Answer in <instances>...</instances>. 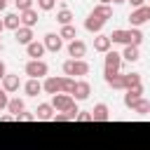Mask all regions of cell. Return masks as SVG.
Returning <instances> with one entry per match:
<instances>
[{
    "label": "cell",
    "mask_w": 150,
    "mask_h": 150,
    "mask_svg": "<svg viewBox=\"0 0 150 150\" xmlns=\"http://www.w3.org/2000/svg\"><path fill=\"white\" fill-rule=\"evenodd\" d=\"M7 101H9V94L0 89V110H5V108H7Z\"/></svg>",
    "instance_id": "cell-35"
},
{
    "label": "cell",
    "mask_w": 150,
    "mask_h": 150,
    "mask_svg": "<svg viewBox=\"0 0 150 150\" xmlns=\"http://www.w3.org/2000/svg\"><path fill=\"white\" fill-rule=\"evenodd\" d=\"M73 84H75V80H73V77H66V75H63V82H61V94H70Z\"/></svg>",
    "instance_id": "cell-31"
},
{
    "label": "cell",
    "mask_w": 150,
    "mask_h": 150,
    "mask_svg": "<svg viewBox=\"0 0 150 150\" xmlns=\"http://www.w3.org/2000/svg\"><path fill=\"white\" fill-rule=\"evenodd\" d=\"M12 120H14L12 115H0V122H12Z\"/></svg>",
    "instance_id": "cell-39"
},
{
    "label": "cell",
    "mask_w": 150,
    "mask_h": 150,
    "mask_svg": "<svg viewBox=\"0 0 150 150\" xmlns=\"http://www.w3.org/2000/svg\"><path fill=\"white\" fill-rule=\"evenodd\" d=\"M89 112H91V122H108L110 120V110L105 103H96L94 110H89Z\"/></svg>",
    "instance_id": "cell-15"
},
{
    "label": "cell",
    "mask_w": 150,
    "mask_h": 150,
    "mask_svg": "<svg viewBox=\"0 0 150 150\" xmlns=\"http://www.w3.org/2000/svg\"><path fill=\"white\" fill-rule=\"evenodd\" d=\"M131 110H134V112H138L141 117H145V115L150 112V101H148V98H138V103H136Z\"/></svg>",
    "instance_id": "cell-29"
},
{
    "label": "cell",
    "mask_w": 150,
    "mask_h": 150,
    "mask_svg": "<svg viewBox=\"0 0 150 150\" xmlns=\"http://www.w3.org/2000/svg\"><path fill=\"white\" fill-rule=\"evenodd\" d=\"M103 63H105V70H120V68H122V56H120V52H115V49L105 52Z\"/></svg>",
    "instance_id": "cell-13"
},
{
    "label": "cell",
    "mask_w": 150,
    "mask_h": 150,
    "mask_svg": "<svg viewBox=\"0 0 150 150\" xmlns=\"http://www.w3.org/2000/svg\"><path fill=\"white\" fill-rule=\"evenodd\" d=\"M120 56H122V61L136 63V61L141 59V49H138V47H134V45H127V47H124V52H122Z\"/></svg>",
    "instance_id": "cell-21"
},
{
    "label": "cell",
    "mask_w": 150,
    "mask_h": 150,
    "mask_svg": "<svg viewBox=\"0 0 150 150\" xmlns=\"http://www.w3.org/2000/svg\"><path fill=\"white\" fill-rule=\"evenodd\" d=\"M122 75H124V73H120V70H105V68H103V80H105V84L112 87V89H124Z\"/></svg>",
    "instance_id": "cell-12"
},
{
    "label": "cell",
    "mask_w": 150,
    "mask_h": 150,
    "mask_svg": "<svg viewBox=\"0 0 150 150\" xmlns=\"http://www.w3.org/2000/svg\"><path fill=\"white\" fill-rule=\"evenodd\" d=\"M0 47H2V40H0Z\"/></svg>",
    "instance_id": "cell-44"
},
{
    "label": "cell",
    "mask_w": 150,
    "mask_h": 150,
    "mask_svg": "<svg viewBox=\"0 0 150 150\" xmlns=\"http://www.w3.org/2000/svg\"><path fill=\"white\" fill-rule=\"evenodd\" d=\"M19 26H21V21H19V14H14V12L5 14V19H2V28H5V30H16Z\"/></svg>",
    "instance_id": "cell-24"
},
{
    "label": "cell",
    "mask_w": 150,
    "mask_h": 150,
    "mask_svg": "<svg viewBox=\"0 0 150 150\" xmlns=\"http://www.w3.org/2000/svg\"><path fill=\"white\" fill-rule=\"evenodd\" d=\"M2 30H5V28H2V19H0V35H2Z\"/></svg>",
    "instance_id": "cell-43"
},
{
    "label": "cell",
    "mask_w": 150,
    "mask_h": 150,
    "mask_svg": "<svg viewBox=\"0 0 150 150\" xmlns=\"http://www.w3.org/2000/svg\"><path fill=\"white\" fill-rule=\"evenodd\" d=\"M61 82H63V75H47L45 77V82H42V91L45 94H49V96H54V94H61Z\"/></svg>",
    "instance_id": "cell-7"
},
{
    "label": "cell",
    "mask_w": 150,
    "mask_h": 150,
    "mask_svg": "<svg viewBox=\"0 0 150 150\" xmlns=\"http://www.w3.org/2000/svg\"><path fill=\"white\" fill-rule=\"evenodd\" d=\"M33 2H35V0H14V5H16V9H19V12L30 9V7H33Z\"/></svg>",
    "instance_id": "cell-32"
},
{
    "label": "cell",
    "mask_w": 150,
    "mask_h": 150,
    "mask_svg": "<svg viewBox=\"0 0 150 150\" xmlns=\"http://www.w3.org/2000/svg\"><path fill=\"white\" fill-rule=\"evenodd\" d=\"M19 21H21V26H26V28H35V23H38V9H26V12H19Z\"/></svg>",
    "instance_id": "cell-16"
},
{
    "label": "cell",
    "mask_w": 150,
    "mask_h": 150,
    "mask_svg": "<svg viewBox=\"0 0 150 150\" xmlns=\"http://www.w3.org/2000/svg\"><path fill=\"white\" fill-rule=\"evenodd\" d=\"M148 21H150V7H148V5H143V7H138V9H134V12L129 14L131 28H141V26L148 23Z\"/></svg>",
    "instance_id": "cell-5"
},
{
    "label": "cell",
    "mask_w": 150,
    "mask_h": 150,
    "mask_svg": "<svg viewBox=\"0 0 150 150\" xmlns=\"http://www.w3.org/2000/svg\"><path fill=\"white\" fill-rule=\"evenodd\" d=\"M77 122H91V112L89 110H77Z\"/></svg>",
    "instance_id": "cell-34"
},
{
    "label": "cell",
    "mask_w": 150,
    "mask_h": 150,
    "mask_svg": "<svg viewBox=\"0 0 150 150\" xmlns=\"http://www.w3.org/2000/svg\"><path fill=\"white\" fill-rule=\"evenodd\" d=\"M52 120H54V122H70V117H68L66 112H54Z\"/></svg>",
    "instance_id": "cell-36"
},
{
    "label": "cell",
    "mask_w": 150,
    "mask_h": 150,
    "mask_svg": "<svg viewBox=\"0 0 150 150\" xmlns=\"http://www.w3.org/2000/svg\"><path fill=\"white\" fill-rule=\"evenodd\" d=\"M5 7H7V0H0V12H5Z\"/></svg>",
    "instance_id": "cell-40"
},
{
    "label": "cell",
    "mask_w": 150,
    "mask_h": 150,
    "mask_svg": "<svg viewBox=\"0 0 150 150\" xmlns=\"http://www.w3.org/2000/svg\"><path fill=\"white\" fill-rule=\"evenodd\" d=\"M89 94H91V84H89L87 80H75V84H73V89H70L73 101H87Z\"/></svg>",
    "instance_id": "cell-6"
},
{
    "label": "cell",
    "mask_w": 150,
    "mask_h": 150,
    "mask_svg": "<svg viewBox=\"0 0 150 150\" xmlns=\"http://www.w3.org/2000/svg\"><path fill=\"white\" fill-rule=\"evenodd\" d=\"M84 54H87V42L84 40L75 38V40L68 42V56L70 59H84Z\"/></svg>",
    "instance_id": "cell-9"
},
{
    "label": "cell",
    "mask_w": 150,
    "mask_h": 150,
    "mask_svg": "<svg viewBox=\"0 0 150 150\" xmlns=\"http://www.w3.org/2000/svg\"><path fill=\"white\" fill-rule=\"evenodd\" d=\"M26 54H28L30 59H42V56H45V47H42V42H38V40L28 42V45H26Z\"/></svg>",
    "instance_id": "cell-20"
},
{
    "label": "cell",
    "mask_w": 150,
    "mask_h": 150,
    "mask_svg": "<svg viewBox=\"0 0 150 150\" xmlns=\"http://www.w3.org/2000/svg\"><path fill=\"white\" fill-rule=\"evenodd\" d=\"M112 49V42H110V38L105 35V33H96V38H94V52H98V54H105V52H110Z\"/></svg>",
    "instance_id": "cell-14"
},
{
    "label": "cell",
    "mask_w": 150,
    "mask_h": 150,
    "mask_svg": "<svg viewBox=\"0 0 150 150\" xmlns=\"http://www.w3.org/2000/svg\"><path fill=\"white\" fill-rule=\"evenodd\" d=\"M5 110H9V115H12V117H16L19 112H23V110H26V103H23V98H19V96H16V98H9V101H7V108H5Z\"/></svg>",
    "instance_id": "cell-22"
},
{
    "label": "cell",
    "mask_w": 150,
    "mask_h": 150,
    "mask_svg": "<svg viewBox=\"0 0 150 150\" xmlns=\"http://www.w3.org/2000/svg\"><path fill=\"white\" fill-rule=\"evenodd\" d=\"M0 82H2V84H0V89H2V91H7V94L19 91V87H21V77H19V75H14V73H7Z\"/></svg>",
    "instance_id": "cell-10"
},
{
    "label": "cell",
    "mask_w": 150,
    "mask_h": 150,
    "mask_svg": "<svg viewBox=\"0 0 150 150\" xmlns=\"http://www.w3.org/2000/svg\"><path fill=\"white\" fill-rule=\"evenodd\" d=\"M42 47H45V52H61V47H63V40L59 38V33H47L45 38H42Z\"/></svg>",
    "instance_id": "cell-8"
},
{
    "label": "cell",
    "mask_w": 150,
    "mask_h": 150,
    "mask_svg": "<svg viewBox=\"0 0 150 150\" xmlns=\"http://www.w3.org/2000/svg\"><path fill=\"white\" fill-rule=\"evenodd\" d=\"M23 73H26L30 80H42V77H47L49 66H47L42 59H30V61L23 66Z\"/></svg>",
    "instance_id": "cell-3"
},
{
    "label": "cell",
    "mask_w": 150,
    "mask_h": 150,
    "mask_svg": "<svg viewBox=\"0 0 150 150\" xmlns=\"http://www.w3.org/2000/svg\"><path fill=\"white\" fill-rule=\"evenodd\" d=\"M59 38L70 42V40H75V38H77V28H75L73 23H68V26H61V30H59Z\"/></svg>",
    "instance_id": "cell-27"
},
{
    "label": "cell",
    "mask_w": 150,
    "mask_h": 150,
    "mask_svg": "<svg viewBox=\"0 0 150 150\" xmlns=\"http://www.w3.org/2000/svg\"><path fill=\"white\" fill-rule=\"evenodd\" d=\"M127 94H124V105L131 110L136 103H138V98H143V84H136V87H129V89H124Z\"/></svg>",
    "instance_id": "cell-11"
},
{
    "label": "cell",
    "mask_w": 150,
    "mask_h": 150,
    "mask_svg": "<svg viewBox=\"0 0 150 150\" xmlns=\"http://www.w3.org/2000/svg\"><path fill=\"white\" fill-rule=\"evenodd\" d=\"M23 91H26V96H38V94H42V82L28 77L26 84H23Z\"/></svg>",
    "instance_id": "cell-23"
},
{
    "label": "cell",
    "mask_w": 150,
    "mask_h": 150,
    "mask_svg": "<svg viewBox=\"0 0 150 150\" xmlns=\"http://www.w3.org/2000/svg\"><path fill=\"white\" fill-rule=\"evenodd\" d=\"M49 105L54 108V112H68V110H70V108H75L77 103L73 101V96H70V94H54Z\"/></svg>",
    "instance_id": "cell-4"
},
{
    "label": "cell",
    "mask_w": 150,
    "mask_h": 150,
    "mask_svg": "<svg viewBox=\"0 0 150 150\" xmlns=\"http://www.w3.org/2000/svg\"><path fill=\"white\" fill-rule=\"evenodd\" d=\"M33 38H35V35H33V28H26V26H19V28L14 30V40H16L19 45H23V47H26L28 42H33Z\"/></svg>",
    "instance_id": "cell-18"
},
{
    "label": "cell",
    "mask_w": 150,
    "mask_h": 150,
    "mask_svg": "<svg viewBox=\"0 0 150 150\" xmlns=\"http://www.w3.org/2000/svg\"><path fill=\"white\" fill-rule=\"evenodd\" d=\"M33 120H35V117H33V112H26V110H23V112H19V115L14 117V122H33Z\"/></svg>",
    "instance_id": "cell-33"
},
{
    "label": "cell",
    "mask_w": 150,
    "mask_h": 150,
    "mask_svg": "<svg viewBox=\"0 0 150 150\" xmlns=\"http://www.w3.org/2000/svg\"><path fill=\"white\" fill-rule=\"evenodd\" d=\"M122 84H124V89L141 84V73H124L122 75Z\"/></svg>",
    "instance_id": "cell-28"
},
{
    "label": "cell",
    "mask_w": 150,
    "mask_h": 150,
    "mask_svg": "<svg viewBox=\"0 0 150 150\" xmlns=\"http://www.w3.org/2000/svg\"><path fill=\"white\" fill-rule=\"evenodd\" d=\"M73 19H75V16H73V12H70L66 5H63L59 12H56V21H59L61 26H68V23H73Z\"/></svg>",
    "instance_id": "cell-26"
},
{
    "label": "cell",
    "mask_w": 150,
    "mask_h": 150,
    "mask_svg": "<svg viewBox=\"0 0 150 150\" xmlns=\"http://www.w3.org/2000/svg\"><path fill=\"white\" fill-rule=\"evenodd\" d=\"M108 38H110V42H117V45H124V47H127V45L141 47V42H143L145 35H143L141 28H129V30H127V28H115Z\"/></svg>",
    "instance_id": "cell-1"
},
{
    "label": "cell",
    "mask_w": 150,
    "mask_h": 150,
    "mask_svg": "<svg viewBox=\"0 0 150 150\" xmlns=\"http://www.w3.org/2000/svg\"><path fill=\"white\" fill-rule=\"evenodd\" d=\"M112 2H115V5H122V2H127V0H110V5H112Z\"/></svg>",
    "instance_id": "cell-41"
},
{
    "label": "cell",
    "mask_w": 150,
    "mask_h": 150,
    "mask_svg": "<svg viewBox=\"0 0 150 150\" xmlns=\"http://www.w3.org/2000/svg\"><path fill=\"white\" fill-rule=\"evenodd\" d=\"M38 2V9L40 12H52L56 7V0H35Z\"/></svg>",
    "instance_id": "cell-30"
},
{
    "label": "cell",
    "mask_w": 150,
    "mask_h": 150,
    "mask_svg": "<svg viewBox=\"0 0 150 150\" xmlns=\"http://www.w3.org/2000/svg\"><path fill=\"white\" fill-rule=\"evenodd\" d=\"M103 26H105V21H103V19H98V16H96V14H91V12H89V16L84 19V28H87L89 33H101V30H103Z\"/></svg>",
    "instance_id": "cell-17"
},
{
    "label": "cell",
    "mask_w": 150,
    "mask_h": 150,
    "mask_svg": "<svg viewBox=\"0 0 150 150\" xmlns=\"http://www.w3.org/2000/svg\"><path fill=\"white\" fill-rule=\"evenodd\" d=\"M33 117H35V120H42V122H47V120H52V117H54V108H52L49 103H40V105L35 108Z\"/></svg>",
    "instance_id": "cell-19"
},
{
    "label": "cell",
    "mask_w": 150,
    "mask_h": 150,
    "mask_svg": "<svg viewBox=\"0 0 150 150\" xmlns=\"http://www.w3.org/2000/svg\"><path fill=\"white\" fill-rule=\"evenodd\" d=\"M91 14H96V16L103 19V21H108V19H112V5H96V7L91 9Z\"/></svg>",
    "instance_id": "cell-25"
},
{
    "label": "cell",
    "mask_w": 150,
    "mask_h": 150,
    "mask_svg": "<svg viewBox=\"0 0 150 150\" xmlns=\"http://www.w3.org/2000/svg\"><path fill=\"white\" fill-rule=\"evenodd\" d=\"M98 5H110V0H98Z\"/></svg>",
    "instance_id": "cell-42"
},
{
    "label": "cell",
    "mask_w": 150,
    "mask_h": 150,
    "mask_svg": "<svg viewBox=\"0 0 150 150\" xmlns=\"http://www.w3.org/2000/svg\"><path fill=\"white\" fill-rule=\"evenodd\" d=\"M7 75V66H5V61H0V80Z\"/></svg>",
    "instance_id": "cell-38"
},
{
    "label": "cell",
    "mask_w": 150,
    "mask_h": 150,
    "mask_svg": "<svg viewBox=\"0 0 150 150\" xmlns=\"http://www.w3.org/2000/svg\"><path fill=\"white\" fill-rule=\"evenodd\" d=\"M61 68H63V75L73 77V80H84L89 75V70H91L84 59H68V61H63Z\"/></svg>",
    "instance_id": "cell-2"
},
{
    "label": "cell",
    "mask_w": 150,
    "mask_h": 150,
    "mask_svg": "<svg viewBox=\"0 0 150 150\" xmlns=\"http://www.w3.org/2000/svg\"><path fill=\"white\" fill-rule=\"evenodd\" d=\"M127 2H129L134 9H138V7H143V5H145V0H127Z\"/></svg>",
    "instance_id": "cell-37"
}]
</instances>
